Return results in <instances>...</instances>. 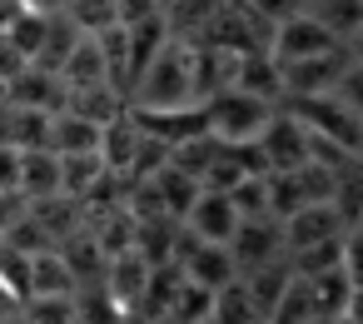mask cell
Listing matches in <instances>:
<instances>
[{
    "label": "cell",
    "instance_id": "1",
    "mask_svg": "<svg viewBox=\"0 0 363 324\" xmlns=\"http://www.w3.org/2000/svg\"><path fill=\"white\" fill-rule=\"evenodd\" d=\"M199 70H194V45L164 40L150 65L135 75V115H184L199 110Z\"/></svg>",
    "mask_w": 363,
    "mask_h": 324
},
{
    "label": "cell",
    "instance_id": "2",
    "mask_svg": "<svg viewBox=\"0 0 363 324\" xmlns=\"http://www.w3.org/2000/svg\"><path fill=\"white\" fill-rule=\"evenodd\" d=\"M279 115V105L249 95V90H224L214 100H204V125L219 145H234V150H249L259 145V135L269 130V120Z\"/></svg>",
    "mask_w": 363,
    "mask_h": 324
},
{
    "label": "cell",
    "instance_id": "3",
    "mask_svg": "<svg viewBox=\"0 0 363 324\" xmlns=\"http://www.w3.org/2000/svg\"><path fill=\"white\" fill-rule=\"evenodd\" d=\"M254 150H259V160H264L269 175H298V170L313 165V135H308V125L294 110H279L269 120V130L259 135Z\"/></svg>",
    "mask_w": 363,
    "mask_h": 324
},
{
    "label": "cell",
    "instance_id": "4",
    "mask_svg": "<svg viewBox=\"0 0 363 324\" xmlns=\"http://www.w3.org/2000/svg\"><path fill=\"white\" fill-rule=\"evenodd\" d=\"M174 264L189 284L209 289V294H224L239 284V259L229 244H204L194 234H179V249H174Z\"/></svg>",
    "mask_w": 363,
    "mask_h": 324
},
{
    "label": "cell",
    "instance_id": "5",
    "mask_svg": "<svg viewBox=\"0 0 363 324\" xmlns=\"http://www.w3.org/2000/svg\"><path fill=\"white\" fill-rule=\"evenodd\" d=\"M239 225H244V215L234 210V200L224 190H199L194 210L184 215V234H194L204 244H234Z\"/></svg>",
    "mask_w": 363,
    "mask_h": 324
},
{
    "label": "cell",
    "instance_id": "6",
    "mask_svg": "<svg viewBox=\"0 0 363 324\" xmlns=\"http://www.w3.org/2000/svg\"><path fill=\"white\" fill-rule=\"evenodd\" d=\"M348 234V220H343V210L328 200V205H303V210H294L289 220H284V244H289V254H298V249H313V244H333V239H343Z\"/></svg>",
    "mask_w": 363,
    "mask_h": 324
},
{
    "label": "cell",
    "instance_id": "7",
    "mask_svg": "<svg viewBox=\"0 0 363 324\" xmlns=\"http://www.w3.org/2000/svg\"><path fill=\"white\" fill-rule=\"evenodd\" d=\"M328 50H338V40L303 11V16H294V21H284L274 36H269V55L279 60V65H289V60H313V55H328Z\"/></svg>",
    "mask_w": 363,
    "mask_h": 324
},
{
    "label": "cell",
    "instance_id": "8",
    "mask_svg": "<svg viewBox=\"0 0 363 324\" xmlns=\"http://www.w3.org/2000/svg\"><path fill=\"white\" fill-rule=\"evenodd\" d=\"M6 100L16 105V110H40V115H60L65 105H70V90H65V80L55 75V70H45V65H26L11 85H6Z\"/></svg>",
    "mask_w": 363,
    "mask_h": 324
},
{
    "label": "cell",
    "instance_id": "9",
    "mask_svg": "<svg viewBox=\"0 0 363 324\" xmlns=\"http://www.w3.org/2000/svg\"><path fill=\"white\" fill-rule=\"evenodd\" d=\"M229 249H234V259H239V274L289 259V244H284V220H244Z\"/></svg>",
    "mask_w": 363,
    "mask_h": 324
},
{
    "label": "cell",
    "instance_id": "10",
    "mask_svg": "<svg viewBox=\"0 0 363 324\" xmlns=\"http://www.w3.org/2000/svg\"><path fill=\"white\" fill-rule=\"evenodd\" d=\"M26 299H80V279H75V269L65 264L60 249L30 259V269H26Z\"/></svg>",
    "mask_w": 363,
    "mask_h": 324
},
{
    "label": "cell",
    "instance_id": "11",
    "mask_svg": "<svg viewBox=\"0 0 363 324\" xmlns=\"http://www.w3.org/2000/svg\"><path fill=\"white\" fill-rule=\"evenodd\" d=\"M140 150H145V125H140L135 115H120V120H110V125L100 130V160H105L110 175L135 170V165H140Z\"/></svg>",
    "mask_w": 363,
    "mask_h": 324
},
{
    "label": "cell",
    "instance_id": "12",
    "mask_svg": "<svg viewBox=\"0 0 363 324\" xmlns=\"http://www.w3.org/2000/svg\"><path fill=\"white\" fill-rule=\"evenodd\" d=\"M150 264L130 249V254H120V259H110V269H105V294L115 299V309L125 314V309H135L140 299H145V289H150Z\"/></svg>",
    "mask_w": 363,
    "mask_h": 324
},
{
    "label": "cell",
    "instance_id": "13",
    "mask_svg": "<svg viewBox=\"0 0 363 324\" xmlns=\"http://www.w3.org/2000/svg\"><path fill=\"white\" fill-rule=\"evenodd\" d=\"M21 195H30L35 205L65 195V185H60V155L55 150H21Z\"/></svg>",
    "mask_w": 363,
    "mask_h": 324
},
{
    "label": "cell",
    "instance_id": "14",
    "mask_svg": "<svg viewBox=\"0 0 363 324\" xmlns=\"http://www.w3.org/2000/svg\"><path fill=\"white\" fill-rule=\"evenodd\" d=\"M60 80L65 90H95V85H110V60L100 50L95 36H80V45L70 50V60L60 65Z\"/></svg>",
    "mask_w": 363,
    "mask_h": 324
},
{
    "label": "cell",
    "instance_id": "15",
    "mask_svg": "<svg viewBox=\"0 0 363 324\" xmlns=\"http://www.w3.org/2000/svg\"><path fill=\"white\" fill-rule=\"evenodd\" d=\"M338 45H353L363 36V0H308L303 6Z\"/></svg>",
    "mask_w": 363,
    "mask_h": 324
},
{
    "label": "cell",
    "instance_id": "16",
    "mask_svg": "<svg viewBox=\"0 0 363 324\" xmlns=\"http://www.w3.org/2000/svg\"><path fill=\"white\" fill-rule=\"evenodd\" d=\"M50 150L55 155H95L100 150V125H90L75 110H60L50 125Z\"/></svg>",
    "mask_w": 363,
    "mask_h": 324
},
{
    "label": "cell",
    "instance_id": "17",
    "mask_svg": "<svg viewBox=\"0 0 363 324\" xmlns=\"http://www.w3.org/2000/svg\"><path fill=\"white\" fill-rule=\"evenodd\" d=\"M105 160L100 150L95 155H60V185H65V200H90V190L105 180Z\"/></svg>",
    "mask_w": 363,
    "mask_h": 324
},
{
    "label": "cell",
    "instance_id": "18",
    "mask_svg": "<svg viewBox=\"0 0 363 324\" xmlns=\"http://www.w3.org/2000/svg\"><path fill=\"white\" fill-rule=\"evenodd\" d=\"M313 319H323V314H318V299H313V284L294 274L289 289L279 294V304H274V314H269L264 324H313Z\"/></svg>",
    "mask_w": 363,
    "mask_h": 324
},
{
    "label": "cell",
    "instance_id": "19",
    "mask_svg": "<svg viewBox=\"0 0 363 324\" xmlns=\"http://www.w3.org/2000/svg\"><path fill=\"white\" fill-rule=\"evenodd\" d=\"M65 16L85 31V36H105L110 26H120V0H65Z\"/></svg>",
    "mask_w": 363,
    "mask_h": 324
},
{
    "label": "cell",
    "instance_id": "20",
    "mask_svg": "<svg viewBox=\"0 0 363 324\" xmlns=\"http://www.w3.org/2000/svg\"><path fill=\"white\" fill-rule=\"evenodd\" d=\"M26 319L30 324H80V299H30Z\"/></svg>",
    "mask_w": 363,
    "mask_h": 324
},
{
    "label": "cell",
    "instance_id": "21",
    "mask_svg": "<svg viewBox=\"0 0 363 324\" xmlns=\"http://www.w3.org/2000/svg\"><path fill=\"white\" fill-rule=\"evenodd\" d=\"M333 100H338V105H343V110H348V115L363 125V65H358V60H353V65L338 75V85H333Z\"/></svg>",
    "mask_w": 363,
    "mask_h": 324
},
{
    "label": "cell",
    "instance_id": "22",
    "mask_svg": "<svg viewBox=\"0 0 363 324\" xmlns=\"http://www.w3.org/2000/svg\"><path fill=\"white\" fill-rule=\"evenodd\" d=\"M244 6L269 26V36L284 26V21H294V16H303V6H308V0H244Z\"/></svg>",
    "mask_w": 363,
    "mask_h": 324
},
{
    "label": "cell",
    "instance_id": "23",
    "mask_svg": "<svg viewBox=\"0 0 363 324\" xmlns=\"http://www.w3.org/2000/svg\"><path fill=\"white\" fill-rule=\"evenodd\" d=\"M343 279L353 289H363V225H353L343 234Z\"/></svg>",
    "mask_w": 363,
    "mask_h": 324
},
{
    "label": "cell",
    "instance_id": "24",
    "mask_svg": "<svg viewBox=\"0 0 363 324\" xmlns=\"http://www.w3.org/2000/svg\"><path fill=\"white\" fill-rule=\"evenodd\" d=\"M21 190V150L16 145H0V195Z\"/></svg>",
    "mask_w": 363,
    "mask_h": 324
},
{
    "label": "cell",
    "instance_id": "25",
    "mask_svg": "<svg viewBox=\"0 0 363 324\" xmlns=\"http://www.w3.org/2000/svg\"><path fill=\"white\" fill-rule=\"evenodd\" d=\"M26 70V60H21V50L6 40V31H0V85H11L16 75Z\"/></svg>",
    "mask_w": 363,
    "mask_h": 324
},
{
    "label": "cell",
    "instance_id": "26",
    "mask_svg": "<svg viewBox=\"0 0 363 324\" xmlns=\"http://www.w3.org/2000/svg\"><path fill=\"white\" fill-rule=\"evenodd\" d=\"M343 319L363 324V289H353V294H348V309H343Z\"/></svg>",
    "mask_w": 363,
    "mask_h": 324
},
{
    "label": "cell",
    "instance_id": "27",
    "mask_svg": "<svg viewBox=\"0 0 363 324\" xmlns=\"http://www.w3.org/2000/svg\"><path fill=\"white\" fill-rule=\"evenodd\" d=\"M348 55H353V60H358V65H363V36H358V40H353V45H348Z\"/></svg>",
    "mask_w": 363,
    "mask_h": 324
},
{
    "label": "cell",
    "instance_id": "28",
    "mask_svg": "<svg viewBox=\"0 0 363 324\" xmlns=\"http://www.w3.org/2000/svg\"><path fill=\"white\" fill-rule=\"evenodd\" d=\"M6 324H30V319H26V314H11V319H6Z\"/></svg>",
    "mask_w": 363,
    "mask_h": 324
},
{
    "label": "cell",
    "instance_id": "29",
    "mask_svg": "<svg viewBox=\"0 0 363 324\" xmlns=\"http://www.w3.org/2000/svg\"><path fill=\"white\" fill-rule=\"evenodd\" d=\"M328 324H353V319H343V314H338V319H328Z\"/></svg>",
    "mask_w": 363,
    "mask_h": 324
},
{
    "label": "cell",
    "instance_id": "30",
    "mask_svg": "<svg viewBox=\"0 0 363 324\" xmlns=\"http://www.w3.org/2000/svg\"><path fill=\"white\" fill-rule=\"evenodd\" d=\"M209 324H214V319H209Z\"/></svg>",
    "mask_w": 363,
    "mask_h": 324
}]
</instances>
